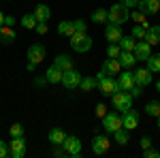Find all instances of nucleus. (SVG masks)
I'll return each instance as SVG.
<instances>
[{
	"mask_svg": "<svg viewBox=\"0 0 160 158\" xmlns=\"http://www.w3.org/2000/svg\"><path fill=\"white\" fill-rule=\"evenodd\" d=\"M62 147H64L66 156H73V158L81 156V141H79V137H66Z\"/></svg>",
	"mask_w": 160,
	"mask_h": 158,
	"instance_id": "obj_7",
	"label": "nucleus"
},
{
	"mask_svg": "<svg viewBox=\"0 0 160 158\" xmlns=\"http://www.w3.org/2000/svg\"><path fill=\"white\" fill-rule=\"evenodd\" d=\"M58 32H60L62 37H73L75 34V26H73V22H60L58 24Z\"/></svg>",
	"mask_w": 160,
	"mask_h": 158,
	"instance_id": "obj_28",
	"label": "nucleus"
},
{
	"mask_svg": "<svg viewBox=\"0 0 160 158\" xmlns=\"http://www.w3.org/2000/svg\"><path fill=\"white\" fill-rule=\"evenodd\" d=\"M45 47L41 45V43H34V45H30L28 47V60L34 62V64H41V62L45 60Z\"/></svg>",
	"mask_w": 160,
	"mask_h": 158,
	"instance_id": "obj_10",
	"label": "nucleus"
},
{
	"mask_svg": "<svg viewBox=\"0 0 160 158\" xmlns=\"http://www.w3.org/2000/svg\"><path fill=\"white\" fill-rule=\"evenodd\" d=\"M135 56H137V60H141V62H145L152 56V45H149L148 41H137V47H135Z\"/></svg>",
	"mask_w": 160,
	"mask_h": 158,
	"instance_id": "obj_14",
	"label": "nucleus"
},
{
	"mask_svg": "<svg viewBox=\"0 0 160 158\" xmlns=\"http://www.w3.org/2000/svg\"><path fill=\"white\" fill-rule=\"evenodd\" d=\"M158 2H160V0H158Z\"/></svg>",
	"mask_w": 160,
	"mask_h": 158,
	"instance_id": "obj_51",
	"label": "nucleus"
},
{
	"mask_svg": "<svg viewBox=\"0 0 160 158\" xmlns=\"http://www.w3.org/2000/svg\"><path fill=\"white\" fill-rule=\"evenodd\" d=\"M81 73H77L75 69H71V71H64L62 73V81L60 84L66 88V90H75V88H79V84H81Z\"/></svg>",
	"mask_w": 160,
	"mask_h": 158,
	"instance_id": "obj_5",
	"label": "nucleus"
},
{
	"mask_svg": "<svg viewBox=\"0 0 160 158\" xmlns=\"http://www.w3.org/2000/svg\"><path fill=\"white\" fill-rule=\"evenodd\" d=\"M102 71L109 75V77H115V75H120V71H122V64H120L118 58H107V60L102 62Z\"/></svg>",
	"mask_w": 160,
	"mask_h": 158,
	"instance_id": "obj_15",
	"label": "nucleus"
},
{
	"mask_svg": "<svg viewBox=\"0 0 160 158\" xmlns=\"http://www.w3.org/2000/svg\"><path fill=\"white\" fill-rule=\"evenodd\" d=\"M130 130L128 128H120L118 133H113V137H115V143H120V145H126L128 141H130Z\"/></svg>",
	"mask_w": 160,
	"mask_h": 158,
	"instance_id": "obj_30",
	"label": "nucleus"
},
{
	"mask_svg": "<svg viewBox=\"0 0 160 158\" xmlns=\"http://www.w3.org/2000/svg\"><path fill=\"white\" fill-rule=\"evenodd\" d=\"M152 81H154V73L149 71L148 66H145V69L135 71V84L137 85H143V88H145V85H149Z\"/></svg>",
	"mask_w": 160,
	"mask_h": 158,
	"instance_id": "obj_13",
	"label": "nucleus"
},
{
	"mask_svg": "<svg viewBox=\"0 0 160 158\" xmlns=\"http://www.w3.org/2000/svg\"><path fill=\"white\" fill-rule=\"evenodd\" d=\"M53 64H56L62 73H64V71H71V69H73V58H71V56H66V54H60V56H56Z\"/></svg>",
	"mask_w": 160,
	"mask_h": 158,
	"instance_id": "obj_20",
	"label": "nucleus"
},
{
	"mask_svg": "<svg viewBox=\"0 0 160 158\" xmlns=\"http://www.w3.org/2000/svg\"><path fill=\"white\" fill-rule=\"evenodd\" d=\"M118 85H120V90H124V92H130V88L135 85V73H130L128 69L124 73H120L118 75Z\"/></svg>",
	"mask_w": 160,
	"mask_h": 158,
	"instance_id": "obj_12",
	"label": "nucleus"
},
{
	"mask_svg": "<svg viewBox=\"0 0 160 158\" xmlns=\"http://www.w3.org/2000/svg\"><path fill=\"white\" fill-rule=\"evenodd\" d=\"M34 84H37V85H41V88H43V85L47 84V79H45V77H37V79H34Z\"/></svg>",
	"mask_w": 160,
	"mask_h": 158,
	"instance_id": "obj_46",
	"label": "nucleus"
},
{
	"mask_svg": "<svg viewBox=\"0 0 160 158\" xmlns=\"http://www.w3.org/2000/svg\"><path fill=\"white\" fill-rule=\"evenodd\" d=\"M120 54H122V47L118 43H109L107 45V56L109 58H120Z\"/></svg>",
	"mask_w": 160,
	"mask_h": 158,
	"instance_id": "obj_34",
	"label": "nucleus"
},
{
	"mask_svg": "<svg viewBox=\"0 0 160 158\" xmlns=\"http://www.w3.org/2000/svg\"><path fill=\"white\" fill-rule=\"evenodd\" d=\"M71 47L77 51V54H86L92 49V37L88 32H75L71 37Z\"/></svg>",
	"mask_w": 160,
	"mask_h": 158,
	"instance_id": "obj_2",
	"label": "nucleus"
},
{
	"mask_svg": "<svg viewBox=\"0 0 160 158\" xmlns=\"http://www.w3.org/2000/svg\"><path fill=\"white\" fill-rule=\"evenodd\" d=\"M145 113L152 115V118H158L160 115V100H149L145 105Z\"/></svg>",
	"mask_w": 160,
	"mask_h": 158,
	"instance_id": "obj_31",
	"label": "nucleus"
},
{
	"mask_svg": "<svg viewBox=\"0 0 160 158\" xmlns=\"http://www.w3.org/2000/svg\"><path fill=\"white\" fill-rule=\"evenodd\" d=\"M109 137L107 135H96L94 139H92V152L96 154V156H102V154H107L109 152Z\"/></svg>",
	"mask_w": 160,
	"mask_h": 158,
	"instance_id": "obj_8",
	"label": "nucleus"
},
{
	"mask_svg": "<svg viewBox=\"0 0 160 158\" xmlns=\"http://www.w3.org/2000/svg\"><path fill=\"white\" fill-rule=\"evenodd\" d=\"M37 17H34V13H28V15H24V17H22V26H24V28H28V30H34V28H37Z\"/></svg>",
	"mask_w": 160,
	"mask_h": 158,
	"instance_id": "obj_33",
	"label": "nucleus"
},
{
	"mask_svg": "<svg viewBox=\"0 0 160 158\" xmlns=\"http://www.w3.org/2000/svg\"><path fill=\"white\" fill-rule=\"evenodd\" d=\"M32 13H34L37 22H49V19H51V9L47 7V4H37Z\"/></svg>",
	"mask_w": 160,
	"mask_h": 158,
	"instance_id": "obj_18",
	"label": "nucleus"
},
{
	"mask_svg": "<svg viewBox=\"0 0 160 158\" xmlns=\"http://www.w3.org/2000/svg\"><path fill=\"white\" fill-rule=\"evenodd\" d=\"M96 115H98V118H105V115H107V107H105L102 103L96 105Z\"/></svg>",
	"mask_w": 160,
	"mask_h": 158,
	"instance_id": "obj_41",
	"label": "nucleus"
},
{
	"mask_svg": "<svg viewBox=\"0 0 160 158\" xmlns=\"http://www.w3.org/2000/svg\"><path fill=\"white\" fill-rule=\"evenodd\" d=\"M122 124H124V128L135 130L137 126H139V113H137L132 107H130L128 111H124V113H122Z\"/></svg>",
	"mask_w": 160,
	"mask_h": 158,
	"instance_id": "obj_11",
	"label": "nucleus"
},
{
	"mask_svg": "<svg viewBox=\"0 0 160 158\" xmlns=\"http://www.w3.org/2000/svg\"><path fill=\"white\" fill-rule=\"evenodd\" d=\"M73 26H75V32H86L88 30V24L83 22V19H75Z\"/></svg>",
	"mask_w": 160,
	"mask_h": 158,
	"instance_id": "obj_37",
	"label": "nucleus"
},
{
	"mask_svg": "<svg viewBox=\"0 0 160 158\" xmlns=\"http://www.w3.org/2000/svg\"><path fill=\"white\" fill-rule=\"evenodd\" d=\"M120 2H124V4H126L128 9H130V7H137V4H139V0H120Z\"/></svg>",
	"mask_w": 160,
	"mask_h": 158,
	"instance_id": "obj_45",
	"label": "nucleus"
},
{
	"mask_svg": "<svg viewBox=\"0 0 160 158\" xmlns=\"http://www.w3.org/2000/svg\"><path fill=\"white\" fill-rule=\"evenodd\" d=\"M145 41H148L152 47L154 45H160V26H149L148 34H145Z\"/></svg>",
	"mask_w": 160,
	"mask_h": 158,
	"instance_id": "obj_24",
	"label": "nucleus"
},
{
	"mask_svg": "<svg viewBox=\"0 0 160 158\" xmlns=\"http://www.w3.org/2000/svg\"><path fill=\"white\" fill-rule=\"evenodd\" d=\"M120 64H122V69H130V66H135L137 62V56H135V51H124L122 49V54H120Z\"/></svg>",
	"mask_w": 160,
	"mask_h": 158,
	"instance_id": "obj_19",
	"label": "nucleus"
},
{
	"mask_svg": "<svg viewBox=\"0 0 160 158\" xmlns=\"http://www.w3.org/2000/svg\"><path fill=\"white\" fill-rule=\"evenodd\" d=\"M26 69H28V71H30V73H32V71H34V69H37V64H34V62H30V60H28V64H26Z\"/></svg>",
	"mask_w": 160,
	"mask_h": 158,
	"instance_id": "obj_47",
	"label": "nucleus"
},
{
	"mask_svg": "<svg viewBox=\"0 0 160 158\" xmlns=\"http://www.w3.org/2000/svg\"><path fill=\"white\" fill-rule=\"evenodd\" d=\"M9 152L13 158H24L26 154V139L24 137H13V141L9 143Z\"/></svg>",
	"mask_w": 160,
	"mask_h": 158,
	"instance_id": "obj_9",
	"label": "nucleus"
},
{
	"mask_svg": "<svg viewBox=\"0 0 160 158\" xmlns=\"http://www.w3.org/2000/svg\"><path fill=\"white\" fill-rule=\"evenodd\" d=\"M47 137H49V143H53V145H62V143H64V139H66L68 135L64 133L62 128H51Z\"/></svg>",
	"mask_w": 160,
	"mask_h": 158,
	"instance_id": "obj_22",
	"label": "nucleus"
},
{
	"mask_svg": "<svg viewBox=\"0 0 160 158\" xmlns=\"http://www.w3.org/2000/svg\"><path fill=\"white\" fill-rule=\"evenodd\" d=\"M145 158H160V152L149 147V150H145Z\"/></svg>",
	"mask_w": 160,
	"mask_h": 158,
	"instance_id": "obj_43",
	"label": "nucleus"
},
{
	"mask_svg": "<svg viewBox=\"0 0 160 158\" xmlns=\"http://www.w3.org/2000/svg\"><path fill=\"white\" fill-rule=\"evenodd\" d=\"M0 26H4V13L0 11Z\"/></svg>",
	"mask_w": 160,
	"mask_h": 158,
	"instance_id": "obj_48",
	"label": "nucleus"
},
{
	"mask_svg": "<svg viewBox=\"0 0 160 158\" xmlns=\"http://www.w3.org/2000/svg\"><path fill=\"white\" fill-rule=\"evenodd\" d=\"M79 88H81L83 92H92L94 88H98V79H96V77H83L81 84H79Z\"/></svg>",
	"mask_w": 160,
	"mask_h": 158,
	"instance_id": "obj_27",
	"label": "nucleus"
},
{
	"mask_svg": "<svg viewBox=\"0 0 160 158\" xmlns=\"http://www.w3.org/2000/svg\"><path fill=\"white\" fill-rule=\"evenodd\" d=\"M156 88H158V92H160V79H158V84H156Z\"/></svg>",
	"mask_w": 160,
	"mask_h": 158,
	"instance_id": "obj_49",
	"label": "nucleus"
},
{
	"mask_svg": "<svg viewBox=\"0 0 160 158\" xmlns=\"http://www.w3.org/2000/svg\"><path fill=\"white\" fill-rule=\"evenodd\" d=\"M111 100H113V109L120 111V113H124V111H128L130 107H132V100H135V98L130 96V92L118 90V92L111 96Z\"/></svg>",
	"mask_w": 160,
	"mask_h": 158,
	"instance_id": "obj_3",
	"label": "nucleus"
},
{
	"mask_svg": "<svg viewBox=\"0 0 160 158\" xmlns=\"http://www.w3.org/2000/svg\"><path fill=\"white\" fill-rule=\"evenodd\" d=\"M98 90H100V94L102 96H113L118 90H120V85H118V79H113V77H102L98 81Z\"/></svg>",
	"mask_w": 160,
	"mask_h": 158,
	"instance_id": "obj_6",
	"label": "nucleus"
},
{
	"mask_svg": "<svg viewBox=\"0 0 160 158\" xmlns=\"http://www.w3.org/2000/svg\"><path fill=\"white\" fill-rule=\"evenodd\" d=\"M7 156H11V152H9V147H7L4 141H0V158H7Z\"/></svg>",
	"mask_w": 160,
	"mask_h": 158,
	"instance_id": "obj_40",
	"label": "nucleus"
},
{
	"mask_svg": "<svg viewBox=\"0 0 160 158\" xmlns=\"http://www.w3.org/2000/svg\"><path fill=\"white\" fill-rule=\"evenodd\" d=\"M47 30H49V28H47V22H38L37 28H34L37 34H47Z\"/></svg>",
	"mask_w": 160,
	"mask_h": 158,
	"instance_id": "obj_38",
	"label": "nucleus"
},
{
	"mask_svg": "<svg viewBox=\"0 0 160 158\" xmlns=\"http://www.w3.org/2000/svg\"><path fill=\"white\" fill-rule=\"evenodd\" d=\"M137 7L145 13V15H156V13L160 11V2L158 0H139Z\"/></svg>",
	"mask_w": 160,
	"mask_h": 158,
	"instance_id": "obj_17",
	"label": "nucleus"
},
{
	"mask_svg": "<svg viewBox=\"0 0 160 158\" xmlns=\"http://www.w3.org/2000/svg\"><path fill=\"white\" fill-rule=\"evenodd\" d=\"M118 45L124 49V51H135V47H137V38L130 34V37H124L122 34V38L118 41Z\"/></svg>",
	"mask_w": 160,
	"mask_h": 158,
	"instance_id": "obj_25",
	"label": "nucleus"
},
{
	"mask_svg": "<svg viewBox=\"0 0 160 158\" xmlns=\"http://www.w3.org/2000/svg\"><path fill=\"white\" fill-rule=\"evenodd\" d=\"M102 128H105V133H118L120 128H124V124H122V115H120V111H107V115L102 118Z\"/></svg>",
	"mask_w": 160,
	"mask_h": 158,
	"instance_id": "obj_4",
	"label": "nucleus"
},
{
	"mask_svg": "<svg viewBox=\"0 0 160 158\" xmlns=\"http://www.w3.org/2000/svg\"><path fill=\"white\" fill-rule=\"evenodd\" d=\"M141 147H143V152L149 150V147H152V139H149V137H141Z\"/></svg>",
	"mask_w": 160,
	"mask_h": 158,
	"instance_id": "obj_42",
	"label": "nucleus"
},
{
	"mask_svg": "<svg viewBox=\"0 0 160 158\" xmlns=\"http://www.w3.org/2000/svg\"><path fill=\"white\" fill-rule=\"evenodd\" d=\"M145 64H148V69L152 73H160V54H152L145 60Z\"/></svg>",
	"mask_w": 160,
	"mask_h": 158,
	"instance_id": "obj_29",
	"label": "nucleus"
},
{
	"mask_svg": "<svg viewBox=\"0 0 160 158\" xmlns=\"http://www.w3.org/2000/svg\"><path fill=\"white\" fill-rule=\"evenodd\" d=\"M141 92H143V85H132V88H130V96H132V98H139V96H141Z\"/></svg>",
	"mask_w": 160,
	"mask_h": 158,
	"instance_id": "obj_39",
	"label": "nucleus"
},
{
	"mask_svg": "<svg viewBox=\"0 0 160 158\" xmlns=\"http://www.w3.org/2000/svg\"><path fill=\"white\" fill-rule=\"evenodd\" d=\"M9 133H11V137H24V126L19 122H15L11 128H9Z\"/></svg>",
	"mask_w": 160,
	"mask_h": 158,
	"instance_id": "obj_36",
	"label": "nucleus"
},
{
	"mask_svg": "<svg viewBox=\"0 0 160 158\" xmlns=\"http://www.w3.org/2000/svg\"><path fill=\"white\" fill-rule=\"evenodd\" d=\"M148 30H149V28H145L143 24H135V26H132V37H135L137 41H145Z\"/></svg>",
	"mask_w": 160,
	"mask_h": 158,
	"instance_id": "obj_32",
	"label": "nucleus"
},
{
	"mask_svg": "<svg viewBox=\"0 0 160 158\" xmlns=\"http://www.w3.org/2000/svg\"><path fill=\"white\" fill-rule=\"evenodd\" d=\"M45 79H47V84H60L62 81V71L56 64H51L49 69L45 71Z\"/></svg>",
	"mask_w": 160,
	"mask_h": 158,
	"instance_id": "obj_21",
	"label": "nucleus"
},
{
	"mask_svg": "<svg viewBox=\"0 0 160 158\" xmlns=\"http://www.w3.org/2000/svg\"><path fill=\"white\" fill-rule=\"evenodd\" d=\"M17 38V34H15V30H13L11 26H0V43H13Z\"/></svg>",
	"mask_w": 160,
	"mask_h": 158,
	"instance_id": "obj_23",
	"label": "nucleus"
},
{
	"mask_svg": "<svg viewBox=\"0 0 160 158\" xmlns=\"http://www.w3.org/2000/svg\"><path fill=\"white\" fill-rule=\"evenodd\" d=\"M158 128H160V115H158Z\"/></svg>",
	"mask_w": 160,
	"mask_h": 158,
	"instance_id": "obj_50",
	"label": "nucleus"
},
{
	"mask_svg": "<svg viewBox=\"0 0 160 158\" xmlns=\"http://www.w3.org/2000/svg\"><path fill=\"white\" fill-rule=\"evenodd\" d=\"M109 22V11L107 9H96L92 13V24H107Z\"/></svg>",
	"mask_w": 160,
	"mask_h": 158,
	"instance_id": "obj_26",
	"label": "nucleus"
},
{
	"mask_svg": "<svg viewBox=\"0 0 160 158\" xmlns=\"http://www.w3.org/2000/svg\"><path fill=\"white\" fill-rule=\"evenodd\" d=\"M128 19H130V9H128L124 2H118V4H113L109 9V22L111 24L122 26V24H126Z\"/></svg>",
	"mask_w": 160,
	"mask_h": 158,
	"instance_id": "obj_1",
	"label": "nucleus"
},
{
	"mask_svg": "<svg viewBox=\"0 0 160 158\" xmlns=\"http://www.w3.org/2000/svg\"><path fill=\"white\" fill-rule=\"evenodd\" d=\"M15 24V17L13 15H4V26H13Z\"/></svg>",
	"mask_w": 160,
	"mask_h": 158,
	"instance_id": "obj_44",
	"label": "nucleus"
},
{
	"mask_svg": "<svg viewBox=\"0 0 160 158\" xmlns=\"http://www.w3.org/2000/svg\"><path fill=\"white\" fill-rule=\"evenodd\" d=\"M105 38L109 41V43H118L120 38H122V26L118 24H107V28H105Z\"/></svg>",
	"mask_w": 160,
	"mask_h": 158,
	"instance_id": "obj_16",
	"label": "nucleus"
},
{
	"mask_svg": "<svg viewBox=\"0 0 160 158\" xmlns=\"http://www.w3.org/2000/svg\"><path fill=\"white\" fill-rule=\"evenodd\" d=\"M130 19H135L137 24H143L145 28H149V24L145 22V13L141 11V9H139V11H135V13H130Z\"/></svg>",
	"mask_w": 160,
	"mask_h": 158,
	"instance_id": "obj_35",
	"label": "nucleus"
}]
</instances>
